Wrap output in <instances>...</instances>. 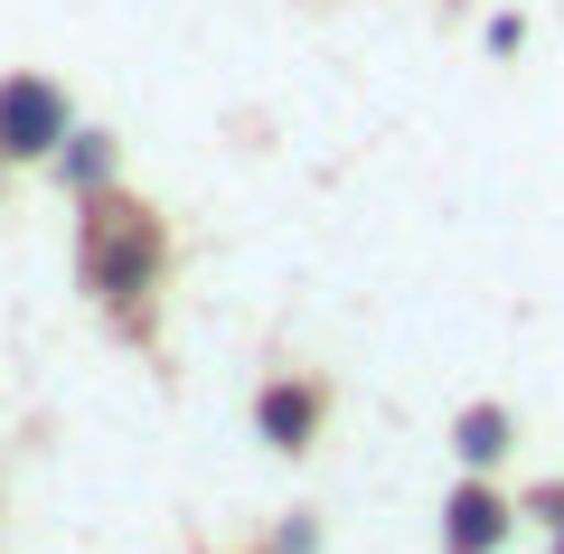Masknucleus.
Listing matches in <instances>:
<instances>
[{"instance_id":"obj_5","label":"nucleus","mask_w":564,"mask_h":554,"mask_svg":"<svg viewBox=\"0 0 564 554\" xmlns=\"http://www.w3.org/2000/svg\"><path fill=\"white\" fill-rule=\"evenodd\" d=\"M57 178L76 188V198L113 188V141H104V132H66V151H57Z\"/></svg>"},{"instance_id":"obj_4","label":"nucleus","mask_w":564,"mask_h":554,"mask_svg":"<svg viewBox=\"0 0 564 554\" xmlns=\"http://www.w3.org/2000/svg\"><path fill=\"white\" fill-rule=\"evenodd\" d=\"M508 498L499 489H480V479H462V489H452V508H443V554H489L508 535Z\"/></svg>"},{"instance_id":"obj_7","label":"nucleus","mask_w":564,"mask_h":554,"mask_svg":"<svg viewBox=\"0 0 564 554\" xmlns=\"http://www.w3.org/2000/svg\"><path fill=\"white\" fill-rule=\"evenodd\" d=\"M555 554H564V526H555Z\"/></svg>"},{"instance_id":"obj_6","label":"nucleus","mask_w":564,"mask_h":554,"mask_svg":"<svg viewBox=\"0 0 564 554\" xmlns=\"http://www.w3.org/2000/svg\"><path fill=\"white\" fill-rule=\"evenodd\" d=\"M452 452H462L470 470H489V460H508V414H499V404H470V414L452 423Z\"/></svg>"},{"instance_id":"obj_3","label":"nucleus","mask_w":564,"mask_h":554,"mask_svg":"<svg viewBox=\"0 0 564 554\" xmlns=\"http://www.w3.org/2000/svg\"><path fill=\"white\" fill-rule=\"evenodd\" d=\"M254 433L273 442V452H311V433H321V385H302V377L263 385L254 395Z\"/></svg>"},{"instance_id":"obj_2","label":"nucleus","mask_w":564,"mask_h":554,"mask_svg":"<svg viewBox=\"0 0 564 554\" xmlns=\"http://www.w3.org/2000/svg\"><path fill=\"white\" fill-rule=\"evenodd\" d=\"M76 113L47 76H0V160H57Z\"/></svg>"},{"instance_id":"obj_1","label":"nucleus","mask_w":564,"mask_h":554,"mask_svg":"<svg viewBox=\"0 0 564 554\" xmlns=\"http://www.w3.org/2000/svg\"><path fill=\"white\" fill-rule=\"evenodd\" d=\"M161 254H170V236H161V217L141 198H122V188H95V198H85V236H76L85 292H95L104 311H122L132 329H141V301L161 292Z\"/></svg>"}]
</instances>
